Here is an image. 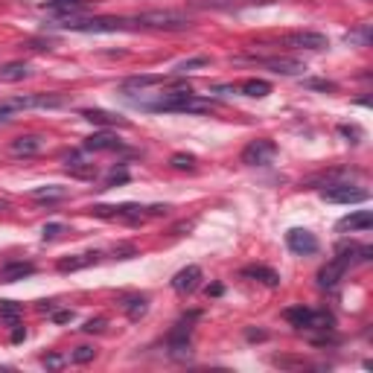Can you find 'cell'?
<instances>
[{
    "mask_svg": "<svg viewBox=\"0 0 373 373\" xmlns=\"http://www.w3.org/2000/svg\"><path fill=\"white\" fill-rule=\"evenodd\" d=\"M143 108L164 111V114H207V111L216 108V103L207 100V97H199V93H190V90H172V93H167L164 100L149 103Z\"/></svg>",
    "mask_w": 373,
    "mask_h": 373,
    "instance_id": "cell-1",
    "label": "cell"
},
{
    "mask_svg": "<svg viewBox=\"0 0 373 373\" xmlns=\"http://www.w3.org/2000/svg\"><path fill=\"white\" fill-rule=\"evenodd\" d=\"M120 18H76V21H65L58 23L61 29H73V33H117V29H122Z\"/></svg>",
    "mask_w": 373,
    "mask_h": 373,
    "instance_id": "cell-2",
    "label": "cell"
},
{
    "mask_svg": "<svg viewBox=\"0 0 373 373\" xmlns=\"http://www.w3.org/2000/svg\"><path fill=\"white\" fill-rule=\"evenodd\" d=\"M277 154V143L274 140H268V137H260V140H251L245 149H242V164L245 167H266L271 158Z\"/></svg>",
    "mask_w": 373,
    "mask_h": 373,
    "instance_id": "cell-3",
    "label": "cell"
},
{
    "mask_svg": "<svg viewBox=\"0 0 373 373\" xmlns=\"http://www.w3.org/2000/svg\"><path fill=\"white\" fill-rule=\"evenodd\" d=\"M321 199L330 204H359V201H367V193L350 184H332L327 190H321Z\"/></svg>",
    "mask_w": 373,
    "mask_h": 373,
    "instance_id": "cell-4",
    "label": "cell"
},
{
    "mask_svg": "<svg viewBox=\"0 0 373 373\" xmlns=\"http://www.w3.org/2000/svg\"><path fill=\"white\" fill-rule=\"evenodd\" d=\"M137 23L152 26V29H186L190 26V18H184L178 12H146L137 18Z\"/></svg>",
    "mask_w": 373,
    "mask_h": 373,
    "instance_id": "cell-5",
    "label": "cell"
},
{
    "mask_svg": "<svg viewBox=\"0 0 373 373\" xmlns=\"http://www.w3.org/2000/svg\"><path fill=\"white\" fill-rule=\"evenodd\" d=\"M286 245H289L292 254H300V257L315 254L318 248H321L318 239H315V233H309V231H303V228H292V231L286 233Z\"/></svg>",
    "mask_w": 373,
    "mask_h": 373,
    "instance_id": "cell-6",
    "label": "cell"
},
{
    "mask_svg": "<svg viewBox=\"0 0 373 373\" xmlns=\"http://www.w3.org/2000/svg\"><path fill=\"white\" fill-rule=\"evenodd\" d=\"M201 286V268L199 266H186L172 277V289L178 295H193Z\"/></svg>",
    "mask_w": 373,
    "mask_h": 373,
    "instance_id": "cell-7",
    "label": "cell"
},
{
    "mask_svg": "<svg viewBox=\"0 0 373 373\" xmlns=\"http://www.w3.org/2000/svg\"><path fill=\"white\" fill-rule=\"evenodd\" d=\"M373 228V216L367 210H356L350 216H345V219H338L335 231L338 233H356V231H370Z\"/></svg>",
    "mask_w": 373,
    "mask_h": 373,
    "instance_id": "cell-8",
    "label": "cell"
},
{
    "mask_svg": "<svg viewBox=\"0 0 373 373\" xmlns=\"http://www.w3.org/2000/svg\"><path fill=\"white\" fill-rule=\"evenodd\" d=\"M286 44L289 47H298V50H327L330 47V41H327V36H321V33H292V36H286Z\"/></svg>",
    "mask_w": 373,
    "mask_h": 373,
    "instance_id": "cell-9",
    "label": "cell"
},
{
    "mask_svg": "<svg viewBox=\"0 0 373 373\" xmlns=\"http://www.w3.org/2000/svg\"><path fill=\"white\" fill-rule=\"evenodd\" d=\"M85 149L88 152H117V149H126V146H122V140L111 132H97L85 140Z\"/></svg>",
    "mask_w": 373,
    "mask_h": 373,
    "instance_id": "cell-10",
    "label": "cell"
},
{
    "mask_svg": "<svg viewBox=\"0 0 373 373\" xmlns=\"http://www.w3.org/2000/svg\"><path fill=\"white\" fill-rule=\"evenodd\" d=\"M345 274H347V266L335 257L332 263H327V266L318 271V286H321V289H332V286H338V280L345 277Z\"/></svg>",
    "mask_w": 373,
    "mask_h": 373,
    "instance_id": "cell-11",
    "label": "cell"
},
{
    "mask_svg": "<svg viewBox=\"0 0 373 373\" xmlns=\"http://www.w3.org/2000/svg\"><path fill=\"white\" fill-rule=\"evenodd\" d=\"M41 146H44V137H38V135H23V137H15V140H12L9 152L18 154V158H29V154H36Z\"/></svg>",
    "mask_w": 373,
    "mask_h": 373,
    "instance_id": "cell-12",
    "label": "cell"
},
{
    "mask_svg": "<svg viewBox=\"0 0 373 373\" xmlns=\"http://www.w3.org/2000/svg\"><path fill=\"white\" fill-rule=\"evenodd\" d=\"M263 65H266L268 70L280 73V76H298V73L306 70V68L300 65V61H295V58H266Z\"/></svg>",
    "mask_w": 373,
    "mask_h": 373,
    "instance_id": "cell-13",
    "label": "cell"
},
{
    "mask_svg": "<svg viewBox=\"0 0 373 373\" xmlns=\"http://www.w3.org/2000/svg\"><path fill=\"white\" fill-rule=\"evenodd\" d=\"M29 274H36L33 263H9V266L0 268V283H15V280H23Z\"/></svg>",
    "mask_w": 373,
    "mask_h": 373,
    "instance_id": "cell-14",
    "label": "cell"
},
{
    "mask_svg": "<svg viewBox=\"0 0 373 373\" xmlns=\"http://www.w3.org/2000/svg\"><path fill=\"white\" fill-rule=\"evenodd\" d=\"M242 277H254V280H260V283H266L268 289L280 286V274L266 268V266H248V268H242Z\"/></svg>",
    "mask_w": 373,
    "mask_h": 373,
    "instance_id": "cell-15",
    "label": "cell"
},
{
    "mask_svg": "<svg viewBox=\"0 0 373 373\" xmlns=\"http://www.w3.org/2000/svg\"><path fill=\"white\" fill-rule=\"evenodd\" d=\"M82 117L90 120V122H97V126H126V120H122V117L108 114V111H100V108H85Z\"/></svg>",
    "mask_w": 373,
    "mask_h": 373,
    "instance_id": "cell-16",
    "label": "cell"
},
{
    "mask_svg": "<svg viewBox=\"0 0 373 373\" xmlns=\"http://www.w3.org/2000/svg\"><path fill=\"white\" fill-rule=\"evenodd\" d=\"M283 318H286L292 327L306 330V327H309V321H312V309H309V306H289L286 312H283Z\"/></svg>",
    "mask_w": 373,
    "mask_h": 373,
    "instance_id": "cell-17",
    "label": "cell"
},
{
    "mask_svg": "<svg viewBox=\"0 0 373 373\" xmlns=\"http://www.w3.org/2000/svg\"><path fill=\"white\" fill-rule=\"evenodd\" d=\"M29 76V65L26 61H9V65L0 68V82H21Z\"/></svg>",
    "mask_w": 373,
    "mask_h": 373,
    "instance_id": "cell-18",
    "label": "cell"
},
{
    "mask_svg": "<svg viewBox=\"0 0 373 373\" xmlns=\"http://www.w3.org/2000/svg\"><path fill=\"white\" fill-rule=\"evenodd\" d=\"M239 93H245V97H268L271 93V82H266V79H245L239 88H236Z\"/></svg>",
    "mask_w": 373,
    "mask_h": 373,
    "instance_id": "cell-19",
    "label": "cell"
},
{
    "mask_svg": "<svg viewBox=\"0 0 373 373\" xmlns=\"http://www.w3.org/2000/svg\"><path fill=\"white\" fill-rule=\"evenodd\" d=\"M68 196V186H58V184H50V186H36L33 193H29V199L36 201H58Z\"/></svg>",
    "mask_w": 373,
    "mask_h": 373,
    "instance_id": "cell-20",
    "label": "cell"
},
{
    "mask_svg": "<svg viewBox=\"0 0 373 373\" xmlns=\"http://www.w3.org/2000/svg\"><path fill=\"white\" fill-rule=\"evenodd\" d=\"M100 254H76V257H65L58 260V271H79V268H88L97 263Z\"/></svg>",
    "mask_w": 373,
    "mask_h": 373,
    "instance_id": "cell-21",
    "label": "cell"
},
{
    "mask_svg": "<svg viewBox=\"0 0 373 373\" xmlns=\"http://www.w3.org/2000/svg\"><path fill=\"white\" fill-rule=\"evenodd\" d=\"M164 76H129L126 82H122V90H143V88H152V85H161Z\"/></svg>",
    "mask_w": 373,
    "mask_h": 373,
    "instance_id": "cell-22",
    "label": "cell"
},
{
    "mask_svg": "<svg viewBox=\"0 0 373 373\" xmlns=\"http://www.w3.org/2000/svg\"><path fill=\"white\" fill-rule=\"evenodd\" d=\"M122 306H126V312H129V318L132 321H137V318H143L146 315V309H149V298H126V303H122Z\"/></svg>",
    "mask_w": 373,
    "mask_h": 373,
    "instance_id": "cell-23",
    "label": "cell"
},
{
    "mask_svg": "<svg viewBox=\"0 0 373 373\" xmlns=\"http://www.w3.org/2000/svg\"><path fill=\"white\" fill-rule=\"evenodd\" d=\"M68 172L70 175H76V178H85V181H93L97 178V167L93 164H85V161H68Z\"/></svg>",
    "mask_w": 373,
    "mask_h": 373,
    "instance_id": "cell-24",
    "label": "cell"
},
{
    "mask_svg": "<svg viewBox=\"0 0 373 373\" xmlns=\"http://www.w3.org/2000/svg\"><path fill=\"white\" fill-rule=\"evenodd\" d=\"M169 167L172 169H196V154L178 152V154H172V158H169Z\"/></svg>",
    "mask_w": 373,
    "mask_h": 373,
    "instance_id": "cell-25",
    "label": "cell"
},
{
    "mask_svg": "<svg viewBox=\"0 0 373 373\" xmlns=\"http://www.w3.org/2000/svg\"><path fill=\"white\" fill-rule=\"evenodd\" d=\"M210 65V58L207 56H196L190 61H181V65L175 68V73H186V70H196V68H207Z\"/></svg>",
    "mask_w": 373,
    "mask_h": 373,
    "instance_id": "cell-26",
    "label": "cell"
},
{
    "mask_svg": "<svg viewBox=\"0 0 373 373\" xmlns=\"http://www.w3.org/2000/svg\"><path fill=\"white\" fill-rule=\"evenodd\" d=\"M347 41H350V44H362V47H367V44H370V26L362 23V26L356 29V33L347 36Z\"/></svg>",
    "mask_w": 373,
    "mask_h": 373,
    "instance_id": "cell-27",
    "label": "cell"
},
{
    "mask_svg": "<svg viewBox=\"0 0 373 373\" xmlns=\"http://www.w3.org/2000/svg\"><path fill=\"white\" fill-rule=\"evenodd\" d=\"M0 315H6V318L15 324V318L21 315V306H15L12 300H0Z\"/></svg>",
    "mask_w": 373,
    "mask_h": 373,
    "instance_id": "cell-28",
    "label": "cell"
},
{
    "mask_svg": "<svg viewBox=\"0 0 373 373\" xmlns=\"http://www.w3.org/2000/svg\"><path fill=\"white\" fill-rule=\"evenodd\" d=\"M93 356H97V350H93V347H76V353L70 356L76 364H88Z\"/></svg>",
    "mask_w": 373,
    "mask_h": 373,
    "instance_id": "cell-29",
    "label": "cell"
},
{
    "mask_svg": "<svg viewBox=\"0 0 373 373\" xmlns=\"http://www.w3.org/2000/svg\"><path fill=\"white\" fill-rule=\"evenodd\" d=\"M122 181H129V172L122 169V167H120V169H111V175L105 178V184H108V186H114V184H122Z\"/></svg>",
    "mask_w": 373,
    "mask_h": 373,
    "instance_id": "cell-30",
    "label": "cell"
},
{
    "mask_svg": "<svg viewBox=\"0 0 373 373\" xmlns=\"http://www.w3.org/2000/svg\"><path fill=\"white\" fill-rule=\"evenodd\" d=\"M12 114H15V105H12L9 100H6V103H0V126H4V122H9Z\"/></svg>",
    "mask_w": 373,
    "mask_h": 373,
    "instance_id": "cell-31",
    "label": "cell"
},
{
    "mask_svg": "<svg viewBox=\"0 0 373 373\" xmlns=\"http://www.w3.org/2000/svg\"><path fill=\"white\" fill-rule=\"evenodd\" d=\"M105 327H108V321H105V318H93V321H88L82 330H85V332H103Z\"/></svg>",
    "mask_w": 373,
    "mask_h": 373,
    "instance_id": "cell-32",
    "label": "cell"
},
{
    "mask_svg": "<svg viewBox=\"0 0 373 373\" xmlns=\"http://www.w3.org/2000/svg\"><path fill=\"white\" fill-rule=\"evenodd\" d=\"M306 88H315V90H335V82H324V79H312V82H306Z\"/></svg>",
    "mask_w": 373,
    "mask_h": 373,
    "instance_id": "cell-33",
    "label": "cell"
},
{
    "mask_svg": "<svg viewBox=\"0 0 373 373\" xmlns=\"http://www.w3.org/2000/svg\"><path fill=\"white\" fill-rule=\"evenodd\" d=\"M61 231H65L61 225H44V239H56Z\"/></svg>",
    "mask_w": 373,
    "mask_h": 373,
    "instance_id": "cell-34",
    "label": "cell"
},
{
    "mask_svg": "<svg viewBox=\"0 0 373 373\" xmlns=\"http://www.w3.org/2000/svg\"><path fill=\"white\" fill-rule=\"evenodd\" d=\"M53 321H56V324H68V321H73V312H65V309H61V312L53 315Z\"/></svg>",
    "mask_w": 373,
    "mask_h": 373,
    "instance_id": "cell-35",
    "label": "cell"
},
{
    "mask_svg": "<svg viewBox=\"0 0 373 373\" xmlns=\"http://www.w3.org/2000/svg\"><path fill=\"white\" fill-rule=\"evenodd\" d=\"M70 4H76V0H47V6H56V9H68Z\"/></svg>",
    "mask_w": 373,
    "mask_h": 373,
    "instance_id": "cell-36",
    "label": "cell"
},
{
    "mask_svg": "<svg viewBox=\"0 0 373 373\" xmlns=\"http://www.w3.org/2000/svg\"><path fill=\"white\" fill-rule=\"evenodd\" d=\"M23 338H26V330L15 324V330H12V341H15V345H18V341H23Z\"/></svg>",
    "mask_w": 373,
    "mask_h": 373,
    "instance_id": "cell-37",
    "label": "cell"
},
{
    "mask_svg": "<svg viewBox=\"0 0 373 373\" xmlns=\"http://www.w3.org/2000/svg\"><path fill=\"white\" fill-rule=\"evenodd\" d=\"M44 364L47 367H61L65 362H61V356H44Z\"/></svg>",
    "mask_w": 373,
    "mask_h": 373,
    "instance_id": "cell-38",
    "label": "cell"
},
{
    "mask_svg": "<svg viewBox=\"0 0 373 373\" xmlns=\"http://www.w3.org/2000/svg\"><path fill=\"white\" fill-rule=\"evenodd\" d=\"M245 335H248V338H251V341H263V338H268L266 332H257V330H248Z\"/></svg>",
    "mask_w": 373,
    "mask_h": 373,
    "instance_id": "cell-39",
    "label": "cell"
},
{
    "mask_svg": "<svg viewBox=\"0 0 373 373\" xmlns=\"http://www.w3.org/2000/svg\"><path fill=\"white\" fill-rule=\"evenodd\" d=\"M0 210H6V201H4V199H0Z\"/></svg>",
    "mask_w": 373,
    "mask_h": 373,
    "instance_id": "cell-40",
    "label": "cell"
}]
</instances>
